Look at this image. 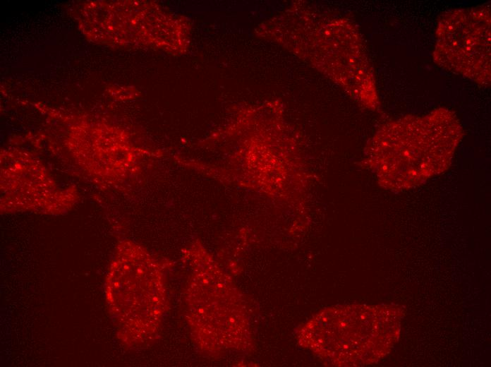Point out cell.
Returning a JSON list of instances; mask_svg holds the SVG:
<instances>
[{"instance_id":"6da1fadb","label":"cell","mask_w":491,"mask_h":367,"mask_svg":"<svg viewBox=\"0 0 491 367\" xmlns=\"http://www.w3.org/2000/svg\"><path fill=\"white\" fill-rule=\"evenodd\" d=\"M404 307L398 304L346 305L324 313L323 355L335 366L377 362L398 342Z\"/></svg>"}]
</instances>
